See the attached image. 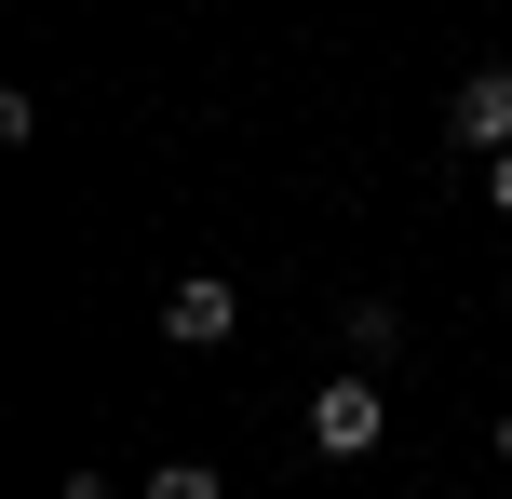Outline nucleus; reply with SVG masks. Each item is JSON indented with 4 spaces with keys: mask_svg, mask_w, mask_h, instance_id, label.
<instances>
[{
    "mask_svg": "<svg viewBox=\"0 0 512 499\" xmlns=\"http://www.w3.org/2000/svg\"><path fill=\"white\" fill-rule=\"evenodd\" d=\"M445 135H459V149H486V162H499V149H512V68H472L459 95H445Z\"/></svg>",
    "mask_w": 512,
    "mask_h": 499,
    "instance_id": "nucleus-3",
    "label": "nucleus"
},
{
    "mask_svg": "<svg viewBox=\"0 0 512 499\" xmlns=\"http://www.w3.org/2000/svg\"><path fill=\"white\" fill-rule=\"evenodd\" d=\"M162 338H176V351H230V338H243V297H230V270H189V284L162 297Z\"/></svg>",
    "mask_w": 512,
    "mask_h": 499,
    "instance_id": "nucleus-2",
    "label": "nucleus"
},
{
    "mask_svg": "<svg viewBox=\"0 0 512 499\" xmlns=\"http://www.w3.org/2000/svg\"><path fill=\"white\" fill-rule=\"evenodd\" d=\"M486 203H499V216H512V149H499V162H486Z\"/></svg>",
    "mask_w": 512,
    "mask_h": 499,
    "instance_id": "nucleus-6",
    "label": "nucleus"
},
{
    "mask_svg": "<svg viewBox=\"0 0 512 499\" xmlns=\"http://www.w3.org/2000/svg\"><path fill=\"white\" fill-rule=\"evenodd\" d=\"M499 473H512V419H499Z\"/></svg>",
    "mask_w": 512,
    "mask_h": 499,
    "instance_id": "nucleus-8",
    "label": "nucleus"
},
{
    "mask_svg": "<svg viewBox=\"0 0 512 499\" xmlns=\"http://www.w3.org/2000/svg\"><path fill=\"white\" fill-rule=\"evenodd\" d=\"M149 499H230V486H216L203 459H162V473H149Z\"/></svg>",
    "mask_w": 512,
    "mask_h": 499,
    "instance_id": "nucleus-5",
    "label": "nucleus"
},
{
    "mask_svg": "<svg viewBox=\"0 0 512 499\" xmlns=\"http://www.w3.org/2000/svg\"><path fill=\"white\" fill-rule=\"evenodd\" d=\"M337 338H351V365H378L405 324H391V297H351V311H337Z\"/></svg>",
    "mask_w": 512,
    "mask_h": 499,
    "instance_id": "nucleus-4",
    "label": "nucleus"
},
{
    "mask_svg": "<svg viewBox=\"0 0 512 499\" xmlns=\"http://www.w3.org/2000/svg\"><path fill=\"white\" fill-rule=\"evenodd\" d=\"M378 432H391V405H378V378H324V392H310V446L324 459H378Z\"/></svg>",
    "mask_w": 512,
    "mask_h": 499,
    "instance_id": "nucleus-1",
    "label": "nucleus"
},
{
    "mask_svg": "<svg viewBox=\"0 0 512 499\" xmlns=\"http://www.w3.org/2000/svg\"><path fill=\"white\" fill-rule=\"evenodd\" d=\"M54 499H108V473H68V486H54Z\"/></svg>",
    "mask_w": 512,
    "mask_h": 499,
    "instance_id": "nucleus-7",
    "label": "nucleus"
}]
</instances>
